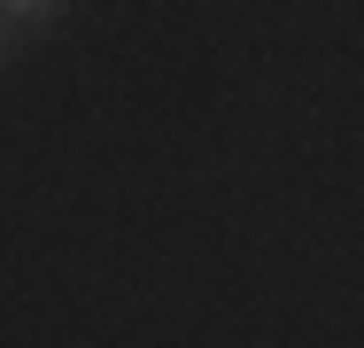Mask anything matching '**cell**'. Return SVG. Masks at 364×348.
<instances>
[{"mask_svg": "<svg viewBox=\"0 0 364 348\" xmlns=\"http://www.w3.org/2000/svg\"><path fill=\"white\" fill-rule=\"evenodd\" d=\"M0 8H8V16H23V23H47L63 0H0Z\"/></svg>", "mask_w": 364, "mask_h": 348, "instance_id": "6da1fadb", "label": "cell"}]
</instances>
